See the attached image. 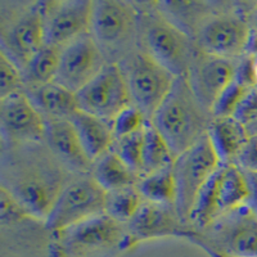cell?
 I'll use <instances>...</instances> for the list:
<instances>
[{
  "label": "cell",
  "mask_w": 257,
  "mask_h": 257,
  "mask_svg": "<svg viewBox=\"0 0 257 257\" xmlns=\"http://www.w3.org/2000/svg\"><path fill=\"white\" fill-rule=\"evenodd\" d=\"M208 113L211 112L193 93L187 77H176L151 122L176 158L207 133L211 122Z\"/></svg>",
  "instance_id": "cell-1"
},
{
  "label": "cell",
  "mask_w": 257,
  "mask_h": 257,
  "mask_svg": "<svg viewBox=\"0 0 257 257\" xmlns=\"http://www.w3.org/2000/svg\"><path fill=\"white\" fill-rule=\"evenodd\" d=\"M253 188L251 179L235 164H221L202 188L190 221L197 226H210L233 211L251 205Z\"/></svg>",
  "instance_id": "cell-2"
},
{
  "label": "cell",
  "mask_w": 257,
  "mask_h": 257,
  "mask_svg": "<svg viewBox=\"0 0 257 257\" xmlns=\"http://www.w3.org/2000/svg\"><path fill=\"white\" fill-rule=\"evenodd\" d=\"M118 63L125 77L132 104L147 121L152 120L174 86L176 77L144 50H133Z\"/></svg>",
  "instance_id": "cell-3"
},
{
  "label": "cell",
  "mask_w": 257,
  "mask_h": 257,
  "mask_svg": "<svg viewBox=\"0 0 257 257\" xmlns=\"http://www.w3.org/2000/svg\"><path fill=\"white\" fill-rule=\"evenodd\" d=\"M137 30V12L130 4L117 0L93 2L89 34L108 63H114L117 57L122 61L134 50L130 49Z\"/></svg>",
  "instance_id": "cell-4"
},
{
  "label": "cell",
  "mask_w": 257,
  "mask_h": 257,
  "mask_svg": "<svg viewBox=\"0 0 257 257\" xmlns=\"http://www.w3.org/2000/svg\"><path fill=\"white\" fill-rule=\"evenodd\" d=\"M220 165L221 161L207 133L176 157L173 166L176 181L175 208L181 220H190L202 188Z\"/></svg>",
  "instance_id": "cell-5"
},
{
  "label": "cell",
  "mask_w": 257,
  "mask_h": 257,
  "mask_svg": "<svg viewBox=\"0 0 257 257\" xmlns=\"http://www.w3.org/2000/svg\"><path fill=\"white\" fill-rule=\"evenodd\" d=\"M141 32L142 50L175 77L188 76L196 52L187 32L158 16H149Z\"/></svg>",
  "instance_id": "cell-6"
},
{
  "label": "cell",
  "mask_w": 257,
  "mask_h": 257,
  "mask_svg": "<svg viewBox=\"0 0 257 257\" xmlns=\"http://www.w3.org/2000/svg\"><path fill=\"white\" fill-rule=\"evenodd\" d=\"M105 198L107 192L93 178L75 179L62 187L45 220L47 226L58 233L105 213Z\"/></svg>",
  "instance_id": "cell-7"
},
{
  "label": "cell",
  "mask_w": 257,
  "mask_h": 257,
  "mask_svg": "<svg viewBox=\"0 0 257 257\" xmlns=\"http://www.w3.org/2000/svg\"><path fill=\"white\" fill-rule=\"evenodd\" d=\"M80 111L112 125L118 113L132 105L125 77L118 63H107L98 75L76 93Z\"/></svg>",
  "instance_id": "cell-8"
},
{
  "label": "cell",
  "mask_w": 257,
  "mask_h": 257,
  "mask_svg": "<svg viewBox=\"0 0 257 257\" xmlns=\"http://www.w3.org/2000/svg\"><path fill=\"white\" fill-rule=\"evenodd\" d=\"M107 63L108 62H105L102 50L88 32L62 48L54 82L76 94L85 85H88Z\"/></svg>",
  "instance_id": "cell-9"
},
{
  "label": "cell",
  "mask_w": 257,
  "mask_h": 257,
  "mask_svg": "<svg viewBox=\"0 0 257 257\" xmlns=\"http://www.w3.org/2000/svg\"><path fill=\"white\" fill-rule=\"evenodd\" d=\"M48 3H35L21 13L2 36V52L21 71L45 45V17Z\"/></svg>",
  "instance_id": "cell-10"
},
{
  "label": "cell",
  "mask_w": 257,
  "mask_h": 257,
  "mask_svg": "<svg viewBox=\"0 0 257 257\" xmlns=\"http://www.w3.org/2000/svg\"><path fill=\"white\" fill-rule=\"evenodd\" d=\"M252 29L248 21L234 15L210 18L197 32V44L202 53L234 59L248 48Z\"/></svg>",
  "instance_id": "cell-11"
},
{
  "label": "cell",
  "mask_w": 257,
  "mask_h": 257,
  "mask_svg": "<svg viewBox=\"0 0 257 257\" xmlns=\"http://www.w3.org/2000/svg\"><path fill=\"white\" fill-rule=\"evenodd\" d=\"M216 253L229 257H257V208L247 205L213 222Z\"/></svg>",
  "instance_id": "cell-12"
},
{
  "label": "cell",
  "mask_w": 257,
  "mask_h": 257,
  "mask_svg": "<svg viewBox=\"0 0 257 257\" xmlns=\"http://www.w3.org/2000/svg\"><path fill=\"white\" fill-rule=\"evenodd\" d=\"M238 68L233 59L220 58L202 52L196 54L187 80L193 93L211 113L222 93L235 80Z\"/></svg>",
  "instance_id": "cell-13"
},
{
  "label": "cell",
  "mask_w": 257,
  "mask_h": 257,
  "mask_svg": "<svg viewBox=\"0 0 257 257\" xmlns=\"http://www.w3.org/2000/svg\"><path fill=\"white\" fill-rule=\"evenodd\" d=\"M90 0H67L48 3L45 17V44L62 49L90 29Z\"/></svg>",
  "instance_id": "cell-14"
},
{
  "label": "cell",
  "mask_w": 257,
  "mask_h": 257,
  "mask_svg": "<svg viewBox=\"0 0 257 257\" xmlns=\"http://www.w3.org/2000/svg\"><path fill=\"white\" fill-rule=\"evenodd\" d=\"M0 121L4 134L11 141L38 143L45 139L44 116L22 91L2 99Z\"/></svg>",
  "instance_id": "cell-15"
},
{
  "label": "cell",
  "mask_w": 257,
  "mask_h": 257,
  "mask_svg": "<svg viewBox=\"0 0 257 257\" xmlns=\"http://www.w3.org/2000/svg\"><path fill=\"white\" fill-rule=\"evenodd\" d=\"M58 237L67 248L73 251H96L123 243L126 235L121 224L102 213L58 231Z\"/></svg>",
  "instance_id": "cell-16"
},
{
  "label": "cell",
  "mask_w": 257,
  "mask_h": 257,
  "mask_svg": "<svg viewBox=\"0 0 257 257\" xmlns=\"http://www.w3.org/2000/svg\"><path fill=\"white\" fill-rule=\"evenodd\" d=\"M180 220L175 206L143 201L134 217L127 222L125 243L134 244L139 240L178 233Z\"/></svg>",
  "instance_id": "cell-17"
},
{
  "label": "cell",
  "mask_w": 257,
  "mask_h": 257,
  "mask_svg": "<svg viewBox=\"0 0 257 257\" xmlns=\"http://www.w3.org/2000/svg\"><path fill=\"white\" fill-rule=\"evenodd\" d=\"M45 141L62 164L80 173L93 169L70 120H45Z\"/></svg>",
  "instance_id": "cell-18"
},
{
  "label": "cell",
  "mask_w": 257,
  "mask_h": 257,
  "mask_svg": "<svg viewBox=\"0 0 257 257\" xmlns=\"http://www.w3.org/2000/svg\"><path fill=\"white\" fill-rule=\"evenodd\" d=\"M207 134L221 164H234L249 139L247 127L233 116L213 117Z\"/></svg>",
  "instance_id": "cell-19"
},
{
  "label": "cell",
  "mask_w": 257,
  "mask_h": 257,
  "mask_svg": "<svg viewBox=\"0 0 257 257\" xmlns=\"http://www.w3.org/2000/svg\"><path fill=\"white\" fill-rule=\"evenodd\" d=\"M70 122L76 132L85 153L90 161H96L109 152L114 144L112 125L84 111H76L71 116Z\"/></svg>",
  "instance_id": "cell-20"
},
{
  "label": "cell",
  "mask_w": 257,
  "mask_h": 257,
  "mask_svg": "<svg viewBox=\"0 0 257 257\" xmlns=\"http://www.w3.org/2000/svg\"><path fill=\"white\" fill-rule=\"evenodd\" d=\"M27 95L47 120H70L71 116L79 111L76 94L54 81L30 88Z\"/></svg>",
  "instance_id": "cell-21"
},
{
  "label": "cell",
  "mask_w": 257,
  "mask_h": 257,
  "mask_svg": "<svg viewBox=\"0 0 257 257\" xmlns=\"http://www.w3.org/2000/svg\"><path fill=\"white\" fill-rule=\"evenodd\" d=\"M91 170V178L107 193L134 187L138 181L137 174L130 167L126 166L125 162L113 151H109L94 161Z\"/></svg>",
  "instance_id": "cell-22"
},
{
  "label": "cell",
  "mask_w": 257,
  "mask_h": 257,
  "mask_svg": "<svg viewBox=\"0 0 257 257\" xmlns=\"http://www.w3.org/2000/svg\"><path fill=\"white\" fill-rule=\"evenodd\" d=\"M175 160V156L173 155L171 149L167 146L162 135L156 130L152 122L148 121L144 126V144L141 175H152V174L170 169V167H173Z\"/></svg>",
  "instance_id": "cell-23"
},
{
  "label": "cell",
  "mask_w": 257,
  "mask_h": 257,
  "mask_svg": "<svg viewBox=\"0 0 257 257\" xmlns=\"http://www.w3.org/2000/svg\"><path fill=\"white\" fill-rule=\"evenodd\" d=\"M135 187L138 192L141 193L143 201L158 205L175 206L176 181L173 167L152 175L142 176V179L137 181Z\"/></svg>",
  "instance_id": "cell-24"
},
{
  "label": "cell",
  "mask_w": 257,
  "mask_h": 257,
  "mask_svg": "<svg viewBox=\"0 0 257 257\" xmlns=\"http://www.w3.org/2000/svg\"><path fill=\"white\" fill-rule=\"evenodd\" d=\"M59 53L61 49L45 44L22 70L25 84L35 88L54 81L58 71Z\"/></svg>",
  "instance_id": "cell-25"
},
{
  "label": "cell",
  "mask_w": 257,
  "mask_h": 257,
  "mask_svg": "<svg viewBox=\"0 0 257 257\" xmlns=\"http://www.w3.org/2000/svg\"><path fill=\"white\" fill-rule=\"evenodd\" d=\"M142 202L143 198L135 185L108 192L105 198V215L118 224H127L139 210Z\"/></svg>",
  "instance_id": "cell-26"
},
{
  "label": "cell",
  "mask_w": 257,
  "mask_h": 257,
  "mask_svg": "<svg viewBox=\"0 0 257 257\" xmlns=\"http://www.w3.org/2000/svg\"><path fill=\"white\" fill-rule=\"evenodd\" d=\"M114 143H116V147H114L113 152H116L117 156L125 162L126 166L130 167L137 175H141L144 144V127L133 133V134L116 139Z\"/></svg>",
  "instance_id": "cell-27"
},
{
  "label": "cell",
  "mask_w": 257,
  "mask_h": 257,
  "mask_svg": "<svg viewBox=\"0 0 257 257\" xmlns=\"http://www.w3.org/2000/svg\"><path fill=\"white\" fill-rule=\"evenodd\" d=\"M24 84L25 80L21 68L6 53H0V98L4 99L9 95L21 93Z\"/></svg>",
  "instance_id": "cell-28"
},
{
  "label": "cell",
  "mask_w": 257,
  "mask_h": 257,
  "mask_svg": "<svg viewBox=\"0 0 257 257\" xmlns=\"http://www.w3.org/2000/svg\"><path fill=\"white\" fill-rule=\"evenodd\" d=\"M147 122L148 121L144 117V114L137 107H134L133 104L128 105L127 108H125L121 113H118V116L112 122L114 141L141 130Z\"/></svg>",
  "instance_id": "cell-29"
},
{
  "label": "cell",
  "mask_w": 257,
  "mask_h": 257,
  "mask_svg": "<svg viewBox=\"0 0 257 257\" xmlns=\"http://www.w3.org/2000/svg\"><path fill=\"white\" fill-rule=\"evenodd\" d=\"M233 117L240 121L245 127L257 120V85L247 89L235 107Z\"/></svg>",
  "instance_id": "cell-30"
},
{
  "label": "cell",
  "mask_w": 257,
  "mask_h": 257,
  "mask_svg": "<svg viewBox=\"0 0 257 257\" xmlns=\"http://www.w3.org/2000/svg\"><path fill=\"white\" fill-rule=\"evenodd\" d=\"M2 222H12L30 216L27 211L15 199V197L4 187H2Z\"/></svg>",
  "instance_id": "cell-31"
},
{
  "label": "cell",
  "mask_w": 257,
  "mask_h": 257,
  "mask_svg": "<svg viewBox=\"0 0 257 257\" xmlns=\"http://www.w3.org/2000/svg\"><path fill=\"white\" fill-rule=\"evenodd\" d=\"M234 164L239 166L244 173L249 175L257 174V135H249L248 142L239 153Z\"/></svg>",
  "instance_id": "cell-32"
},
{
  "label": "cell",
  "mask_w": 257,
  "mask_h": 257,
  "mask_svg": "<svg viewBox=\"0 0 257 257\" xmlns=\"http://www.w3.org/2000/svg\"><path fill=\"white\" fill-rule=\"evenodd\" d=\"M249 26H251L252 30L257 31V4L253 8V11L251 12V16H249Z\"/></svg>",
  "instance_id": "cell-33"
},
{
  "label": "cell",
  "mask_w": 257,
  "mask_h": 257,
  "mask_svg": "<svg viewBox=\"0 0 257 257\" xmlns=\"http://www.w3.org/2000/svg\"><path fill=\"white\" fill-rule=\"evenodd\" d=\"M251 183H252V188H253V198L256 199L257 202V174L256 175H251Z\"/></svg>",
  "instance_id": "cell-34"
},
{
  "label": "cell",
  "mask_w": 257,
  "mask_h": 257,
  "mask_svg": "<svg viewBox=\"0 0 257 257\" xmlns=\"http://www.w3.org/2000/svg\"><path fill=\"white\" fill-rule=\"evenodd\" d=\"M252 72H253V79L257 85V53L256 56H254V58L252 59Z\"/></svg>",
  "instance_id": "cell-35"
},
{
  "label": "cell",
  "mask_w": 257,
  "mask_h": 257,
  "mask_svg": "<svg viewBox=\"0 0 257 257\" xmlns=\"http://www.w3.org/2000/svg\"><path fill=\"white\" fill-rule=\"evenodd\" d=\"M247 130H248L249 135H257V120L252 122L251 125L247 126Z\"/></svg>",
  "instance_id": "cell-36"
},
{
  "label": "cell",
  "mask_w": 257,
  "mask_h": 257,
  "mask_svg": "<svg viewBox=\"0 0 257 257\" xmlns=\"http://www.w3.org/2000/svg\"><path fill=\"white\" fill-rule=\"evenodd\" d=\"M215 257H229V256H225V254H221V253H216V252H215Z\"/></svg>",
  "instance_id": "cell-37"
}]
</instances>
